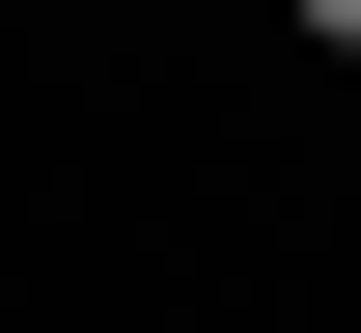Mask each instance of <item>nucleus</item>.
<instances>
[{
    "label": "nucleus",
    "instance_id": "1",
    "mask_svg": "<svg viewBox=\"0 0 361 333\" xmlns=\"http://www.w3.org/2000/svg\"><path fill=\"white\" fill-rule=\"evenodd\" d=\"M278 28H306V56H361V0H278Z\"/></svg>",
    "mask_w": 361,
    "mask_h": 333
}]
</instances>
